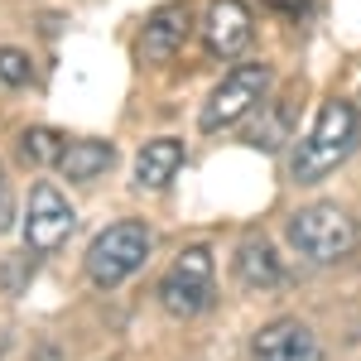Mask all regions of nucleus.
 I'll return each mask as SVG.
<instances>
[{
  "mask_svg": "<svg viewBox=\"0 0 361 361\" xmlns=\"http://www.w3.org/2000/svg\"><path fill=\"white\" fill-rule=\"evenodd\" d=\"M361 135V111L352 102H323L318 106V121L308 126V135L299 140L294 149V178L299 183H323L352 149H357Z\"/></svg>",
  "mask_w": 361,
  "mask_h": 361,
  "instance_id": "obj_1",
  "label": "nucleus"
},
{
  "mask_svg": "<svg viewBox=\"0 0 361 361\" xmlns=\"http://www.w3.org/2000/svg\"><path fill=\"white\" fill-rule=\"evenodd\" d=\"M289 241L313 265H337L357 250V222L337 202H313L289 217Z\"/></svg>",
  "mask_w": 361,
  "mask_h": 361,
  "instance_id": "obj_2",
  "label": "nucleus"
},
{
  "mask_svg": "<svg viewBox=\"0 0 361 361\" xmlns=\"http://www.w3.org/2000/svg\"><path fill=\"white\" fill-rule=\"evenodd\" d=\"M149 255V226L145 222H111L87 246V279L97 289H116L135 275Z\"/></svg>",
  "mask_w": 361,
  "mask_h": 361,
  "instance_id": "obj_3",
  "label": "nucleus"
},
{
  "mask_svg": "<svg viewBox=\"0 0 361 361\" xmlns=\"http://www.w3.org/2000/svg\"><path fill=\"white\" fill-rule=\"evenodd\" d=\"M265 87H270V68H265V63H236L222 82L212 87V97H207V106H202V116H197V126H202L207 135L236 126L241 116H250L255 106H260Z\"/></svg>",
  "mask_w": 361,
  "mask_h": 361,
  "instance_id": "obj_4",
  "label": "nucleus"
},
{
  "mask_svg": "<svg viewBox=\"0 0 361 361\" xmlns=\"http://www.w3.org/2000/svg\"><path fill=\"white\" fill-rule=\"evenodd\" d=\"M159 304L173 318H193L212 304V250L207 246H188L159 279Z\"/></svg>",
  "mask_w": 361,
  "mask_h": 361,
  "instance_id": "obj_5",
  "label": "nucleus"
},
{
  "mask_svg": "<svg viewBox=\"0 0 361 361\" xmlns=\"http://www.w3.org/2000/svg\"><path fill=\"white\" fill-rule=\"evenodd\" d=\"M78 226V212L73 202L58 193L54 183H34L29 188V212H25V246L34 255H54Z\"/></svg>",
  "mask_w": 361,
  "mask_h": 361,
  "instance_id": "obj_6",
  "label": "nucleus"
},
{
  "mask_svg": "<svg viewBox=\"0 0 361 361\" xmlns=\"http://www.w3.org/2000/svg\"><path fill=\"white\" fill-rule=\"evenodd\" d=\"M250 361H323V342L299 318H275L255 333Z\"/></svg>",
  "mask_w": 361,
  "mask_h": 361,
  "instance_id": "obj_7",
  "label": "nucleus"
},
{
  "mask_svg": "<svg viewBox=\"0 0 361 361\" xmlns=\"http://www.w3.org/2000/svg\"><path fill=\"white\" fill-rule=\"evenodd\" d=\"M202 39L212 58H236L250 44V10L241 0H212L202 15Z\"/></svg>",
  "mask_w": 361,
  "mask_h": 361,
  "instance_id": "obj_8",
  "label": "nucleus"
},
{
  "mask_svg": "<svg viewBox=\"0 0 361 361\" xmlns=\"http://www.w3.org/2000/svg\"><path fill=\"white\" fill-rule=\"evenodd\" d=\"M188 29H193L188 5H159V10L145 20V34H140V58H145V63H169V58L183 49Z\"/></svg>",
  "mask_w": 361,
  "mask_h": 361,
  "instance_id": "obj_9",
  "label": "nucleus"
},
{
  "mask_svg": "<svg viewBox=\"0 0 361 361\" xmlns=\"http://www.w3.org/2000/svg\"><path fill=\"white\" fill-rule=\"evenodd\" d=\"M178 169H183V140H173V135L145 140V149L135 154V183L149 188V193H159V188H169V178Z\"/></svg>",
  "mask_w": 361,
  "mask_h": 361,
  "instance_id": "obj_10",
  "label": "nucleus"
},
{
  "mask_svg": "<svg viewBox=\"0 0 361 361\" xmlns=\"http://www.w3.org/2000/svg\"><path fill=\"white\" fill-rule=\"evenodd\" d=\"M116 159L111 140H68L63 159H58V173L73 178V183H92L97 173H106Z\"/></svg>",
  "mask_w": 361,
  "mask_h": 361,
  "instance_id": "obj_11",
  "label": "nucleus"
},
{
  "mask_svg": "<svg viewBox=\"0 0 361 361\" xmlns=\"http://www.w3.org/2000/svg\"><path fill=\"white\" fill-rule=\"evenodd\" d=\"M236 275L250 289H275L279 279H284V265H279V255L265 241H246V246L236 250Z\"/></svg>",
  "mask_w": 361,
  "mask_h": 361,
  "instance_id": "obj_12",
  "label": "nucleus"
},
{
  "mask_svg": "<svg viewBox=\"0 0 361 361\" xmlns=\"http://www.w3.org/2000/svg\"><path fill=\"white\" fill-rule=\"evenodd\" d=\"M63 149H68V140L58 135V130H49V126H29L25 135H20V154H25L29 164H58L63 159Z\"/></svg>",
  "mask_w": 361,
  "mask_h": 361,
  "instance_id": "obj_13",
  "label": "nucleus"
},
{
  "mask_svg": "<svg viewBox=\"0 0 361 361\" xmlns=\"http://www.w3.org/2000/svg\"><path fill=\"white\" fill-rule=\"evenodd\" d=\"M34 82V63L25 49H0V87H29Z\"/></svg>",
  "mask_w": 361,
  "mask_h": 361,
  "instance_id": "obj_14",
  "label": "nucleus"
},
{
  "mask_svg": "<svg viewBox=\"0 0 361 361\" xmlns=\"http://www.w3.org/2000/svg\"><path fill=\"white\" fill-rule=\"evenodd\" d=\"M10 217H15V202H10V188H0V231H10Z\"/></svg>",
  "mask_w": 361,
  "mask_h": 361,
  "instance_id": "obj_15",
  "label": "nucleus"
},
{
  "mask_svg": "<svg viewBox=\"0 0 361 361\" xmlns=\"http://www.w3.org/2000/svg\"><path fill=\"white\" fill-rule=\"evenodd\" d=\"M270 5H275V10H304L308 0H270Z\"/></svg>",
  "mask_w": 361,
  "mask_h": 361,
  "instance_id": "obj_16",
  "label": "nucleus"
},
{
  "mask_svg": "<svg viewBox=\"0 0 361 361\" xmlns=\"http://www.w3.org/2000/svg\"><path fill=\"white\" fill-rule=\"evenodd\" d=\"M0 188H5V169H0Z\"/></svg>",
  "mask_w": 361,
  "mask_h": 361,
  "instance_id": "obj_17",
  "label": "nucleus"
}]
</instances>
